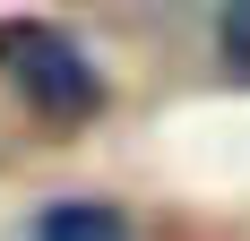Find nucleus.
I'll return each instance as SVG.
<instances>
[{"mask_svg": "<svg viewBox=\"0 0 250 241\" xmlns=\"http://www.w3.org/2000/svg\"><path fill=\"white\" fill-rule=\"evenodd\" d=\"M0 78H9L26 103H35V120H86V112L104 103V78H95V60H86L69 35L35 26V18L0 26Z\"/></svg>", "mask_w": 250, "mask_h": 241, "instance_id": "f257e3e1", "label": "nucleus"}, {"mask_svg": "<svg viewBox=\"0 0 250 241\" xmlns=\"http://www.w3.org/2000/svg\"><path fill=\"white\" fill-rule=\"evenodd\" d=\"M35 241H129V224L112 207H95V198H61V207L35 216Z\"/></svg>", "mask_w": 250, "mask_h": 241, "instance_id": "f03ea898", "label": "nucleus"}, {"mask_svg": "<svg viewBox=\"0 0 250 241\" xmlns=\"http://www.w3.org/2000/svg\"><path fill=\"white\" fill-rule=\"evenodd\" d=\"M225 43H233V52L250 60V9H233V26H225Z\"/></svg>", "mask_w": 250, "mask_h": 241, "instance_id": "7ed1b4c3", "label": "nucleus"}]
</instances>
